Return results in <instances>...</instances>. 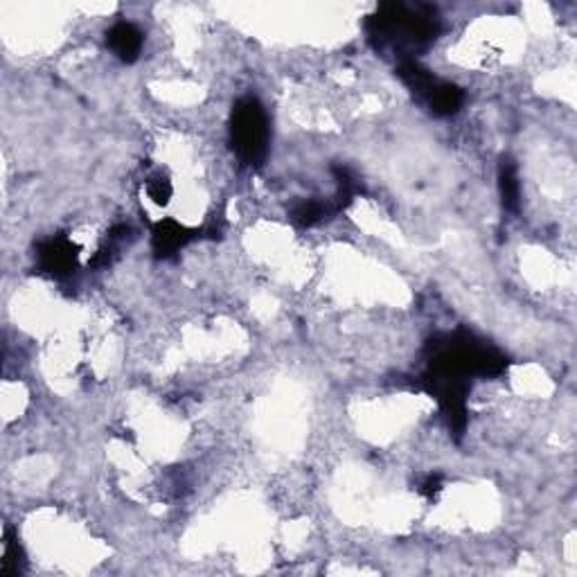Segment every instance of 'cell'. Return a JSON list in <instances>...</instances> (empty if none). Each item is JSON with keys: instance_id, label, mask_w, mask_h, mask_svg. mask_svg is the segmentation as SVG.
<instances>
[{"instance_id": "obj_1", "label": "cell", "mask_w": 577, "mask_h": 577, "mask_svg": "<svg viewBox=\"0 0 577 577\" xmlns=\"http://www.w3.org/2000/svg\"><path fill=\"white\" fill-rule=\"evenodd\" d=\"M440 16L428 5L386 3L370 14L366 32L380 53L392 50L399 62L415 59L419 50L428 48L440 34Z\"/></svg>"}, {"instance_id": "obj_2", "label": "cell", "mask_w": 577, "mask_h": 577, "mask_svg": "<svg viewBox=\"0 0 577 577\" xmlns=\"http://www.w3.org/2000/svg\"><path fill=\"white\" fill-rule=\"evenodd\" d=\"M428 348H431V368L428 370L465 377V380H469L472 375H501L507 366V359L501 352L487 348L481 341L463 334V332L431 341Z\"/></svg>"}, {"instance_id": "obj_11", "label": "cell", "mask_w": 577, "mask_h": 577, "mask_svg": "<svg viewBox=\"0 0 577 577\" xmlns=\"http://www.w3.org/2000/svg\"><path fill=\"white\" fill-rule=\"evenodd\" d=\"M23 571V551L18 546L16 539L12 537V533H5V555H3V577H14Z\"/></svg>"}, {"instance_id": "obj_9", "label": "cell", "mask_w": 577, "mask_h": 577, "mask_svg": "<svg viewBox=\"0 0 577 577\" xmlns=\"http://www.w3.org/2000/svg\"><path fill=\"white\" fill-rule=\"evenodd\" d=\"M498 188H501L503 206L505 210L516 212L521 203V186L519 177H516V168L512 160H503L501 168H498Z\"/></svg>"}, {"instance_id": "obj_13", "label": "cell", "mask_w": 577, "mask_h": 577, "mask_svg": "<svg viewBox=\"0 0 577 577\" xmlns=\"http://www.w3.org/2000/svg\"><path fill=\"white\" fill-rule=\"evenodd\" d=\"M440 489H442V476H438V474H431V476L424 478L422 485H419V492H422L427 498H436L438 494H440Z\"/></svg>"}, {"instance_id": "obj_10", "label": "cell", "mask_w": 577, "mask_h": 577, "mask_svg": "<svg viewBox=\"0 0 577 577\" xmlns=\"http://www.w3.org/2000/svg\"><path fill=\"white\" fill-rule=\"evenodd\" d=\"M332 212H336V206L309 198V201H300L291 207V219L300 226H316L322 219H327Z\"/></svg>"}, {"instance_id": "obj_12", "label": "cell", "mask_w": 577, "mask_h": 577, "mask_svg": "<svg viewBox=\"0 0 577 577\" xmlns=\"http://www.w3.org/2000/svg\"><path fill=\"white\" fill-rule=\"evenodd\" d=\"M147 194H149V198L156 203V206H168L169 198H172L174 194V188L168 177L156 174V177H151L149 181H147Z\"/></svg>"}, {"instance_id": "obj_4", "label": "cell", "mask_w": 577, "mask_h": 577, "mask_svg": "<svg viewBox=\"0 0 577 577\" xmlns=\"http://www.w3.org/2000/svg\"><path fill=\"white\" fill-rule=\"evenodd\" d=\"M36 260H39V269L43 274L53 275V278H66V275L75 274L77 262H80V246L72 239L57 235V237L39 244Z\"/></svg>"}, {"instance_id": "obj_8", "label": "cell", "mask_w": 577, "mask_h": 577, "mask_svg": "<svg viewBox=\"0 0 577 577\" xmlns=\"http://www.w3.org/2000/svg\"><path fill=\"white\" fill-rule=\"evenodd\" d=\"M424 101H427V106L436 115H454L458 113L460 106H463L465 93L460 86L438 80V84L433 86L431 93L427 95V100Z\"/></svg>"}, {"instance_id": "obj_3", "label": "cell", "mask_w": 577, "mask_h": 577, "mask_svg": "<svg viewBox=\"0 0 577 577\" xmlns=\"http://www.w3.org/2000/svg\"><path fill=\"white\" fill-rule=\"evenodd\" d=\"M269 118L255 97H244L230 115V142L244 165H262L269 151Z\"/></svg>"}, {"instance_id": "obj_7", "label": "cell", "mask_w": 577, "mask_h": 577, "mask_svg": "<svg viewBox=\"0 0 577 577\" xmlns=\"http://www.w3.org/2000/svg\"><path fill=\"white\" fill-rule=\"evenodd\" d=\"M397 75L404 82L406 89L413 95H418L419 100H427V95L431 93L433 86L438 84V77L433 75L428 68H424L418 59H409V62H399L397 66Z\"/></svg>"}, {"instance_id": "obj_5", "label": "cell", "mask_w": 577, "mask_h": 577, "mask_svg": "<svg viewBox=\"0 0 577 577\" xmlns=\"http://www.w3.org/2000/svg\"><path fill=\"white\" fill-rule=\"evenodd\" d=\"M198 230L188 228L174 219H160L151 230V246L159 257H172L174 253L181 251L183 246L192 242Z\"/></svg>"}, {"instance_id": "obj_6", "label": "cell", "mask_w": 577, "mask_h": 577, "mask_svg": "<svg viewBox=\"0 0 577 577\" xmlns=\"http://www.w3.org/2000/svg\"><path fill=\"white\" fill-rule=\"evenodd\" d=\"M111 53L124 63H133L142 53V32L133 23L120 21L106 34Z\"/></svg>"}]
</instances>
